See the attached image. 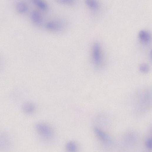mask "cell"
<instances>
[{"instance_id":"cell-12","label":"cell","mask_w":152,"mask_h":152,"mask_svg":"<svg viewBox=\"0 0 152 152\" xmlns=\"http://www.w3.org/2000/svg\"><path fill=\"white\" fill-rule=\"evenodd\" d=\"M139 69L141 72L143 73H147L149 70L148 66L146 64H142L139 66Z\"/></svg>"},{"instance_id":"cell-1","label":"cell","mask_w":152,"mask_h":152,"mask_svg":"<svg viewBox=\"0 0 152 152\" xmlns=\"http://www.w3.org/2000/svg\"><path fill=\"white\" fill-rule=\"evenodd\" d=\"M92 56L95 65L100 66L102 63L103 56L101 46L98 43H95L93 46Z\"/></svg>"},{"instance_id":"cell-13","label":"cell","mask_w":152,"mask_h":152,"mask_svg":"<svg viewBox=\"0 0 152 152\" xmlns=\"http://www.w3.org/2000/svg\"><path fill=\"white\" fill-rule=\"evenodd\" d=\"M147 147L150 149H152V139H149L147 140L146 143Z\"/></svg>"},{"instance_id":"cell-3","label":"cell","mask_w":152,"mask_h":152,"mask_svg":"<svg viewBox=\"0 0 152 152\" xmlns=\"http://www.w3.org/2000/svg\"><path fill=\"white\" fill-rule=\"evenodd\" d=\"M46 27L51 31H60L63 29L64 25L60 21H53L48 22L46 24Z\"/></svg>"},{"instance_id":"cell-10","label":"cell","mask_w":152,"mask_h":152,"mask_svg":"<svg viewBox=\"0 0 152 152\" xmlns=\"http://www.w3.org/2000/svg\"><path fill=\"white\" fill-rule=\"evenodd\" d=\"M66 149L68 152H77L78 148L75 143L70 142L67 144Z\"/></svg>"},{"instance_id":"cell-14","label":"cell","mask_w":152,"mask_h":152,"mask_svg":"<svg viewBox=\"0 0 152 152\" xmlns=\"http://www.w3.org/2000/svg\"><path fill=\"white\" fill-rule=\"evenodd\" d=\"M61 3L66 4H71L74 3V1L71 0H62L60 1Z\"/></svg>"},{"instance_id":"cell-7","label":"cell","mask_w":152,"mask_h":152,"mask_svg":"<svg viewBox=\"0 0 152 152\" xmlns=\"http://www.w3.org/2000/svg\"><path fill=\"white\" fill-rule=\"evenodd\" d=\"M86 4L89 9L93 11H97L99 8L98 3L93 0H87L86 1Z\"/></svg>"},{"instance_id":"cell-5","label":"cell","mask_w":152,"mask_h":152,"mask_svg":"<svg viewBox=\"0 0 152 152\" xmlns=\"http://www.w3.org/2000/svg\"><path fill=\"white\" fill-rule=\"evenodd\" d=\"M31 17L33 21L37 25H40L43 24L42 17L39 12L36 11H33L31 14Z\"/></svg>"},{"instance_id":"cell-6","label":"cell","mask_w":152,"mask_h":152,"mask_svg":"<svg viewBox=\"0 0 152 152\" xmlns=\"http://www.w3.org/2000/svg\"><path fill=\"white\" fill-rule=\"evenodd\" d=\"M139 37L141 41L144 43H149L151 39L150 34L144 30H141L139 32Z\"/></svg>"},{"instance_id":"cell-4","label":"cell","mask_w":152,"mask_h":152,"mask_svg":"<svg viewBox=\"0 0 152 152\" xmlns=\"http://www.w3.org/2000/svg\"><path fill=\"white\" fill-rule=\"evenodd\" d=\"M95 131L97 136L102 142L106 144H108L110 143L109 138L103 131L99 129L96 128Z\"/></svg>"},{"instance_id":"cell-11","label":"cell","mask_w":152,"mask_h":152,"mask_svg":"<svg viewBox=\"0 0 152 152\" xmlns=\"http://www.w3.org/2000/svg\"><path fill=\"white\" fill-rule=\"evenodd\" d=\"M33 2L36 6L42 10H46L48 8L47 4L41 0H34Z\"/></svg>"},{"instance_id":"cell-15","label":"cell","mask_w":152,"mask_h":152,"mask_svg":"<svg viewBox=\"0 0 152 152\" xmlns=\"http://www.w3.org/2000/svg\"><path fill=\"white\" fill-rule=\"evenodd\" d=\"M150 55L151 58H152V49L150 51Z\"/></svg>"},{"instance_id":"cell-9","label":"cell","mask_w":152,"mask_h":152,"mask_svg":"<svg viewBox=\"0 0 152 152\" xmlns=\"http://www.w3.org/2000/svg\"><path fill=\"white\" fill-rule=\"evenodd\" d=\"M24 112L27 114H31L35 111V106L32 104L26 103L25 104L23 108Z\"/></svg>"},{"instance_id":"cell-2","label":"cell","mask_w":152,"mask_h":152,"mask_svg":"<svg viewBox=\"0 0 152 152\" xmlns=\"http://www.w3.org/2000/svg\"><path fill=\"white\" fill-rule=\"evenodd\" d=\"M36 128L38 133L43 137L46 139L51 138L53 135L52 128L48 125L42 123L36 125Z\"/></svg>"},{"instance_id":"cell-8","label":"cell","mask_w":152,"mask_h":152,"mask_svg":"<svg viewBox=\"0 0 152 152\" xmlns=\"http://www.w3.org/2000/svg\"><path fill=\"white\" fill-rule=\"evenodd\" d=\"M17 11L20 13L23 14L26 12L28 10L27 5L23 2H19L16 5Z\"/></svg>"}]
</instances>
